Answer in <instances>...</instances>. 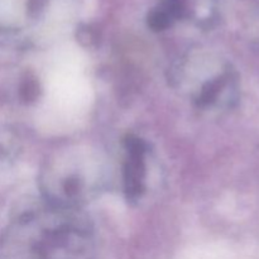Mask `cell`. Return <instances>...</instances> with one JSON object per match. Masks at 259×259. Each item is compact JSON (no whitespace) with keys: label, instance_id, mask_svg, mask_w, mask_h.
Here are the masks:
<instances>
[{"label":"cell","instance_id":"obj_1","mask_svg":"<svg viewBox=\"0 0 259 259\" xmlns=\"http://www.w3.org/2000/svg\"><path fill=\"white\" fill-rule=\"evenodd\" d=\"M146 146L138 138L126 141V158L124 167V184L129 199L134 200L141 196L143 191L144 177H146Z\"/></svg>","mask_w":259,"mask_h":259},{"label":"cell","instance_id":"obj_2","mask_svg":"<svg viewBox=\"0 0 259 259\" xmlns=\"http://www.w3.org/2000/svg\"><path fill=\"white\" fill-rule=\"evenodd\" d=\"M14 139L12 136L7 132H0V166H4L14 157Z\"/></svg>","mask_w":259,"mask_h":259}]
</instances>
